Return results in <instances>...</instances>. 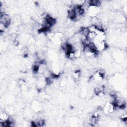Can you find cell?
<instances>
[{
  "mask_svg": "<svg viewBox=\"0 0 127 127\" xmlns=\"http://www.w3.org/2000/svg\"><path fill=\"white\" fill-rule=\"evenodd\" d=\"M9 116L7 112L5 111H1L0 114V122H5L8 120Z\"/></svg>",
  "mask_w": 127,
  "mask_h": 127,
  "instance_id": "cell-2",
  "label": "cell"
},
{
  "mask_svg": "<svg viewBox=\"0 0 127 127\" xmlns=\"http://www.w3.org/2000/svg\"><path fill=\"white\" fill-rule=\"evenodd\" d=\"M0 22L6 28H8L11 23V18L6 13L0 14Z\"/></svg>",
  "mask_w": 127,
  "mask_h": 127,
  "instance_id": "cell-1",
  "label": "cell"
}]
</instances>
